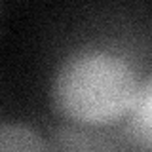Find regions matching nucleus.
I'll return each instance as SVG.
<instances>
[{"label":"nucleus","instance_id":"nucleus-1","mask_svg":"<svg viewBox=\"0 0 152 152\" xmlns=\"http://www.w3.org/2000/svg\"><path fill=\"white\" fill-rule=\"evenodd\" d=\"M139 89L135 70L124 57L82 50L57 69L51 97L65 120L104 127L131 112Z\"/></svg>","mask_w":152,"mask_h":152},{"label":"nucleus","instance_id":"nucleus-2","mask_svg":"<svg viewBox=\"0 0 152 152\" xmlns=\"http://www.w3.org/2000/svg\"><path fill=\"white\" fill-rule=\"evenodd\" d=\"M50 150H114L118 145L97 126L66 122L57 126L51 133Z\"/></svg>","mask_w":152,"mask_h":152},{"label":"nucleus","instance_id":"nucleus-3","mask_svg":"<svg viewBox=\"0 0 152 152\" xmlns=\"http://www.w3.org/2000/svg\"><path fill=\"white\" fill-rule=\"evenodd\" d=\"M0 150L44 152L50 145L36 129L23 124H0Z\"/></svg>","mask_w":152,"mask_h":152},{"label":"nucleus","instance_id":"nucleus-4","mask_svg":"<svg viewBox=\"0 0 152 152\" xmlns=\"http://www.w3.org/2000/svg\"><path fill=\"white\" fill-rule=\"evenodd\" d=\"M150 82L146 80L142 84V88L139 89V95L135 99V104H133L131 112L133 114V135L137 139V145L141 148L148 150L152 146V97H150Z\"/></svg>","mask_w":152,"mask_h":152}]
</instances>
